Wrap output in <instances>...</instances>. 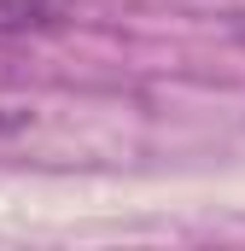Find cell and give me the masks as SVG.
Segmentation results:
<instances>
[{"mask_svg": "<svg viewBox=\"0 0 245 251\" xmlns=\"http://www.w3.org/2000/svg\"><path fill=\"white\" fill-rule=\"evenodd\" d=\"M228 29H234V41H245V12H234V18H228Z\"/></svg>", "mask_w": 245, "mask_h": 251, "instance_id": "cell-2", "label": "cell"}, {"mask_svg": "<svg viewBox=\"0 0 245 251\" xmlns=\"http://www.w3.org/2000/svg\"><path fill=\"white\" fill-rule=\"evenodd\" d=\"M59 24H64L59 0H0V35H41Z\"/></svg>", "mask_w": 245, "mask_h": 251, "instance_id": "cell-1", "label": "cell"}]
</instances>
